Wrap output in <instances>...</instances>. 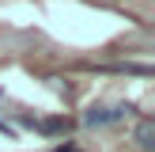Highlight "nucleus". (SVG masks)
<instances>
[{
	"label": "nucleus",
	"instance_id": "nucleus-1",
	"mask_svg": "<svg viewBox=\"0 0 155 152\" xmlns=\"http://www.w3.org/2000/svg\"><path fill=\"white\" fill-rule=\"evenodd\" d=\"M129 114H133L129 103H95V106H87V114H83V126H87V129L117 126V122H125Z\"/></svg>",
	"mask_w": 155,
	"mask_h": 152
},
{
	"label": "nucleus",
	"instance_id": "nucleus-2",
	"mask_svg": "<svg viewBox=\"0 0 155 152\" xmlns=\"http://www.w3.org/2000/svg\"><path fill=\"white\" fill-rule=\"evenodd\" d=\"M136 144L144 152H155V118H140L136 122Z\"/></svg>",
	"mask_w": 155,
	"mask_h": 152
},
{
	"label": "nucleus",
	"instance_id": "nucleus-3",
	"mask_svg": "<svg viewBox=\"0 0 155 152\" xmlns=\"http://www.w3.org/2000/svg\"><path fill=\"white\" fill-rule=\"evenodd\" d=\"M34 129H38V133H45V137H61V133L72 129V122L61 118V114H53V118H45V122H34Z\"/></svg>",
	"mask_w": 155,
	"mask_h": 152
},
{
	"label": "nucleus",
	"instance_id": "nucleus-4",
	"mask_svg": "<svg viewBox=\"0 0 155 152\" xmlns=\"http://www.w3.org/2000/svg\"><path fill=\"white\" fill-rule=\"evenodd\" d=\"M53 152H80V148H76L72 141H64V144H57V148H53Z\"/></svg>",
	"mask_w": 155,
	"mask_h": 152
},
{
	"label": "nucleus",
	"instance_id": "nucleus-5",
	"mask_svg": "<svg viewBox=\"0 0 155 152\" xmlns=\"http://www.w3.org/2000/svg\"><path fill=\"white\" fill-rule=\"evenodd\" d=\"M0 129H4V133H8V137H15V129H12V126H8V122H0Z\"/></svg>",
	"mask_w": 155,
	"mask_h": 152
},
{
	"label": "nucleus",
	"instance_id": "nucleus-6",
	"mask_svg": "<svg viewBox=\"0 0 155 152\" xmlns=\"http://www.w3.org/2000/svg\"><path fill=\"white\" fill-rule=\"evenodd\" d=\"M0 99H4V91H0Z\"/></svg>",
	"mask_w": 155,
	"mask_h": 152
}]
</instances>
